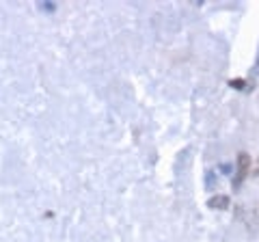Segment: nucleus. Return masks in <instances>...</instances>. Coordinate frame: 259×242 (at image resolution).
I'll list each match as a JSON object with an SVG mask.
<instances>
[{"mask_svg": "<svg viewBox=\"0 0 259 242\" xmlns=\"http://www.w3.org/2000/svg\"><path fill=\"white\" fill-rule=\"evenodd\" d=\"M250 167H253V160H250V156L246 154V151H240L238 158H236V180H233V186H236V188L250 175Z\"/></svg>", "mask_w": 259, "mask_h": 242, "instance_id": "f257e3e1", "label": "nucleus"}, {"mask_svg": "<svg viewBox=\"0 0 259 242\" xmlns=\"http://www.w3.org/2000/svg\"><path fill=\"white\" fill-rule=\"evenodd\" d=\"M209 208H216V210H227V208H229V197H225V195L212 197V199H209Z\"/></svg>", "mask_w": 259, "mask_h": 242, "instance_id": "f03ea898", "label": "nucleus"}]
</instances>
